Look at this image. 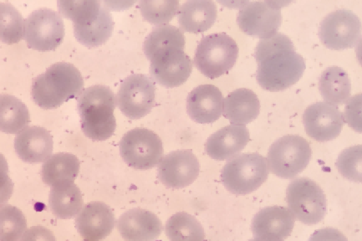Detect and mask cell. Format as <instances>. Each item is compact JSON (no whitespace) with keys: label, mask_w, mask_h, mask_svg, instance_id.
I'll return each instance as SVG.
<instances>
[{"label":"cell","mask_w":362,"mask_h":241,"mask_svg":"<svg viewBox=\"0 0 362 241\" xmlns=\"http://www.w3.org/2000/svg\"><path fill=\"white\" fill-rule=\"evenodd\" d=\"M117 230L126 241H154L161 235L163 224L153 212L132 208L119 218Z\"/></svg>","instance_id":"cell-18"},{"label":"cell","mask_w":362,"mask_h":241,"mask_svg":"<svg viewBox=\"0 0 362 241\" xmlns=\"http://www.w3.org/2000/svg\"><path fill=\"white\" fill-rule=\"evenodd\" d=\"M114 21L111 13L103 6L98 19L93 25L84 28L74 29L78 42L87 47H100L107 42L112 35Z\"/></svg>","instance_id":"cell-30"},{"label":"cell","mask_w":362,"mask_h":241,"mask_svg":"<svg viewBox=\"0 0 362 241\" xmlns=\"http://www.w3.org/2000/svg\"><path fill=\"white\" fill-rule=\"evenodd\" d=\"M83 204L81 190L73 182L52 186L50 189L49 208L59 219H73L81 211Z\"/></svg>","instance_id":"cell-24"},{"label":"cell","mask_w":362,"mask_h":241,"mask_svg":"<svg viewBox=\"0 0 362 241\" xmlns=\"http://www.w3.org/2000/svg\"><path fill=\"white\" fill-rule=\"evenodd\" d=\"M161 139L154 131L135 129L127 133L120 143V153L128 166L146 170L157 166L163 157Z\"/></svg>","instance_id":"cell-9"},{"label":"cell","mask_w":362,"mask_h":241,"mask_svg":"<svg viewBox=\"0 0 362 241\" xmlns=\"http://www.w3.org/2000/svg\"><path fill=\"white\" fill-rule=\"evenodd\" d=\"M76 227L86 241L102 240L114 229V213L103 202H90L86 204L77 216Z\"/></svg>","instance_id":"cell-16"},{"label":"cell","mask_w":362,"mask_h":241,"mask_svg":"<svg viewBox=\"0 0 362 241\" xmlns=\"http://www.w3.org/2000/svg\"><path fill=\"white\" fill-rule=\"evenodd\" d=\"M185 47V36L177 27L170 25L156 27L146 38L144 51L146 58L151 60L155 53L162 49Z\"/></svg>","instance_id":"cell-29"},{"label":"cell","mask_w":362,"mask_h":241,"mask_svg":"<svg viewBox=\"0 0 362 241\" xmlns=\"http://www.w3.org/2000/svg\"><path fill=\"white\" fill-rule=\"evenodd\" d=\"M311 155L313 150L304 138L298 135L284 136L269 149V170L279 178L294 179L308 166Z\"/></svg>","instance_id":"cell-5"},{"label":"cell","mask_w":362,"mask_h":241,"mask_svg":"<svg viewBox=\"0 0 362 241\" xmlns=\"http://www.w3.org/2000/svg\"><path fill=\"white\" fill-rule=\"evenodd\" d=\"M53 138L44 127H26L15 139V149L22 161L29 163L45 162L53 152Z\"/></svg>","instance_id":"cell-21"},{"label":"cell","mask_w":362,"mask_h":241,"mask_svg":"<svg viewBox=\"0 0 362 241\" xmlns=\"http://www.w3.org/2000/svg\"><path fill=\"white\" fill-rule=\"evenodd\" d=\"M286 198L295 219L305 225L318 224L327 213V196L322 189L308 178L293 180L288 186Z\"/></svg>","instance_id":"cell-7"},{"label":"cell","mask_w":362,"mask_h":241,"mask_svg":"<svg viewBox=\"0 0 362 241\" xmlns=\"http://www.w3.org/2000/svg\"><path fill=\"white\" fill-rule=\"evenodd\" d=\"M200 165L191 150H177L165 156L158 165V179L166 187L183 189L198 178Z\"/></svg>","instance_id":"cell-14"},{"label":"cell","mask_w":362,"mask_h":241,"mask_svg":"<svg viewBox=\"0 0 362 241\" xmlns=\"http://www.w3.org/2000/svg\"><path fill=\"white\" fill-rule=\"evenodd\" d=\"M336 165L340 174L353 182L362 180V146L346 148L339 155Z\"/></svg>","instance_id":"cell-35"},{"label":"cell","mask_w":362,"mask_h":241,"mask_svg":"<svg viewBox=\"0 0 362 241\" xmlns=\"http://www.w3.org/2000/svg\"><path fill=\"white\" fill-rule=\"evenodd\" d=\"M30 112L25 104L12 95H0V131L20 134L29 125Z\"/></svg>","instance_id":"cell-27"},{"label":"cell","mask_w":362,"mask_h":241,"mask_svg":"<svg viewBox=\"0 0 362 241\" xmlns=\"http://www.w3.org/2000/svg\"><path fill=\"white\" fill-rule=\"evenodd\" d=\"M25 20L11 3H0V40L8 45L17 44L24 37Z\"/></svg>","instance_id":"cell-32"},{"label":"cell","mask_w":362,"mask_h":241,"mask_svg":"<svg viewBox=\"0 0 362 241\" xmlns=\"http://www.w3.org/2000/svg\"><path fill=\"white\" fill-rule=\"evenodd\" d=\"M223 111V116L230 121L232 124L245 126L259 116V100L252 90L237 89L224 99Z\"/></svg>","instance_id":"cell-22"},{"label":"cell","mask_w":362,"mask_h":241,"mask_svg":"<svg viewBox=\"0 0 362 241\" xmlns=\"http://www.w3.org/2000/svg\"><path fill=\"white\" fill-rule=\"evenodd\" d=\"M269 176L267 159L259 153H243L224 165L222 183L229 192L246 195L258 189Z\"/></svg>","instance_id":"cell-4"},{"label":"cell","mask_w":362,"mask_h":241,"mask_svg":"<svg viewBox=\"0 0 362 241\" xmlns=\"http://www.w3.org/2000/svg\"><path fill=\"white\" fill-rule=\"evenodd\" d=\"M255 57L258 63L256 79L261 88L269 92L291 88L300 81L305 70L304 58L296 52L291 40L279 32L259 40Z\"/></svg>","instance_id":"cell-1"},{"label":"cell","mask_w":362,"mask_h":241,"mask_svg":"<svg viewBox=\"0 0 362 241\" xmlns=\"http://www.w3.org/2000/svg\"><path fill=\"white\" fill-rule=\"evenodd\" d=\"M156 98L155 85L146 75L127 77L119 89L116 102L120 110L131 119H140L152 111Z\"/></svg>","instance_id":"cell-12"},{"label":"cell","mask_w":362,"mask_h":241,"mask_svg":"<svg viewBox=\"0 0 362 241\" xmlns=\"http://www.w3.org/2000/svg\"><path fill=\"white\" fill-rule=\"evenodd\" d=\"M57 4L61 15L74 23V29L93 25L103 8L100 1H59Z\"/></svg>","instance_id":"cell-31"},{"label":"cell","mask_w":362,"mask_h":241,"mask_svg":"<svg viewBox=\"0 0 362 241\" xmlns=\"http://www.w3.org/2000/svg\"><path fill=\"white\" fill-rule=\"evenodd\" d=\"M319 90L325 102L336 107L343 105L351 95L350 76L341 67H329L320 77Z\"/></svg>","instance_id":"cell-25"},{"label":"cell","mask_w":362,"mask_h":241,"mask_svg":"<svg viewBox=\"0 0 362 241\" xmlns=\"http://www.w3.org/2000/svg\"><path fill=\"white\" fill-rule=\"evenodd\" d=\"M21 241H57V239L52 230L38 225L27 230Z\"/></svg>","instance_id":"cell-37"},{"label":"cell","mask_w":362,"mask_h":241,"mask_svg":"<svg viewBox=\"0 0 362 241\" xmlns=\"http://www.w3.org/2000/svg\"><path fill=\"white\" fill-rule=\"evenodd\" d=\"M13 193V184L8 176V166L6 158L0 153V206L6 204Z\"/></svg>","instance_id":"cell-36"},{"label":"cell","mask_w":362,"mask_h":241,"mask_svg":"<svg viewBox=\"0 0 362 241\" xmlns=\"http://www.w3.org/2000/svg\"><path fill=\"white\" fill-rule=\"evenodd\" d=\"M303 124L310 138L318 142H329L341 134L345 118L336 106L319 102L305 109Z\"/></svg>","instance_id":"cell-15"},{"label":"cell","mask_w":362,"mask_h":241,"mask_svg":"<svg viewBox=\"0 0 362 241\" xmlns=\"http://www.w3.org/2000/svg\"><path fill=\"white\" fill-rule=\"evenodd\" d=\"M296 219L288 208L272 206L263 208L252 221L255 238L285 240L294 229Z\"/></svg>","instance_id":"cell-17"},{"label":"cell","mask_w":362,"mask_h":241,"mask_svg":"<svg viewBox=\"0 0 362 241\" xmlns=\"http://www.w3.org/2000/svg\"><path fill=\"white\" fill-rule=\"evenodd\" d=\"M166 235L170 241H204V227L195 217L186 212H178L169 218Z\"/></svg>","instance_id":"cell-28"},{"label":"cell","mask_w":362,"mask_h":241,"mask_svg":"<svg viewBox=\"0 0 362 241\" xmlns=\"http://www.w3.org/2000/svg\"><path fill=\"white\" fill-rule=\"evenodd\" d=\"M223 101V95L217 86L202 85L189 94L187 111L198 124H213L222 115Z\"/></svg>","instance_id":"cell-19"},{"label":"cell","mask_w":362,"mask_h":241,"mask_svg":"<svg viewBox=\"0 0 362 241\" xmlns=\"http://www.w3.org/2000/svg\"><path fill=\"white\" fill-rule=\"evenodd\" d=\"M139 4L144 19L154 25L168 24L180 10L178 1H141Z\"/></svg>","instance_id":"cell-34"},{"label":"cell","mask_w":362,"mask_h":241,"mask_svg":"<svg viewBox=\"0 0 362 241\" xmlns=\"http://www.w3.org/2000/svg\"><path fill=\"white\" fill-rule=\"evenodd\" d=\"M65 37L61 15L48 8H40L25 20L24 38L27 45L39 52L54 51Z\"/></svg>","instance_id":"cell-8"},{"label":"cell","mask_w":362,"mask_h":241,"mask_svg":"<svg viewBox=\"0 0 362 241\" xmlns=\"http://www.w3.org/2000/svg\"><path fill=\"white\" fill-rule=\"evenodd\" d=\"M319 36L329 49L338 51L355 47L361 39L359 17L346 8L329 13L320 23Z\"/></svg>","instance_id":"cell-10"},{"label":"cell","mask_w":362,"mask_h":241,"mask_svg":"<svg viewBox=\"0 0 362 241\" xmlns=\"http://www.w3.org/2000/svg\"><path fill=\"white\" fill-rule=\"evenodd\" d=\"M308 241H348L342 232L334 228H325L316 230Z\"/></svg>","instance_id":"cell-38"},{"label":"cell","mask_w":362,"mask_h":241,"mask_svg":"<svg viewBox=\"0 0 362 241\" xmlns=\"http://www.w3.org/2000/svg\"><path fill=\"white\" fill-rule=\"evenodd\" d=\"M250 138V131L245 125H228L209 136L205 151L215 160H227L240 153L248 144Z\"/></svg>","instance_id":"cell-20"},{"label":"cell","mask_w":362,"mask_h":241,"mask_svg":"<svg viewBox=\"0 0 362 241\" xmlns=\"http://www.w3.org/2000/svg\"><path fill=\"white\" fill-rule=\"evenodd\" d=\"M248 241H282L279 240H274V239H265V238H254Z\"/></svg>","instance_id":"cell-39"},{"label":"cell","mask_w":362,"mask_h":241,"mask_svg":"<svg viewBox=\"0 0 362 241\" xmlns=\"http://www.w3.org/2000/svg\"><path fill=\"white\" fill-rule=\"evenodd\" d=\"M27 229L24 213L6 204L0 206V241H20Z\"/></svg>","instance_id":"cell-33"},{"label":"cell","mask_w":362,"mask_h":241,"mask_svg":"<svg viewBox=\"0 0 362 241\" xmlns=\"http://www.w3.org/2000/svg\"><path fill=\"white\" fill-rule=\"evenodd\" d=\"M80 161L74 154L59 153L44 163L41 177L45 184L52 186L74 182L80 171Z\"/></svg>","instance_id":"cell-26"},{"label":"cell","mask_w":362,"mask_h":241,"mask_svg":"<svg viewBox=\"0 0 362 241\" xmlns=\"http://www.w3.org/2000/svg\"><path fill=\"white\" fill-rule=\"evenodd\" d=\"M77 102L81 129L87 138L94 141L111 138L117 127L116 98L112 90L108 86H93L82 92Z\"/></svg>","instance_id":"cell-3"},{"label":"cell","mask_w":362,"mask_h":241,"mask_svg":"<svg viewBox=\"0 0 362 241\" xmlns=\"http://www.w3.org/2000/svg\"><path fill=\"white\" fill-rule=\"evenodd\" d=\"M284 4L276 1L245 3L238 13L237 23L246 35L261 40L276 34L282 23L281 8Z\"/></svg>","instance_id":"cell-11"},{"label":"cell","mask_w":362,"mask_h":241,"mask_svg":"<svg viewBox=\"0 0 362 241\" xmlns=\"http://www.w3.org/2000/svg\"><path fill=\"white\" fill-rule=\"evenodd\" d=\"M83 88L84 80L80 71L71 63L58 62L34 79L31 95L39 107L48 110L79 98Z\"/></svg>","instance_id":"cell-2"},{"label":"cell","mask_w":362,"mask_h":241,"mask_svg":"<svg viewBox=\"0 0 362 241\" xmlns=\"http://www.w3.org/2000/svg\"><path fill=\"white\" fill-rule=\"evenodd\" d=\"M238 57L235 40L226 33L212 34L202 40L197 47L194 64L202 74L215 79L231 70Z\"/></svg>","instance_id":"cell-6"},{"label":"cell","mask_w":362,"mask_h":241,"mask_svg":"<svg viewBox=\"0 0 362 241\" xmlns=\"http://www.w3.org/2000/svg\"><path fill=\"white\" fill-rule=\"evenodd\" d=\"M150 74L156 83L168 88L185 83L192 71V62L183 49H162L151 59Z\"/></svg>","instance_id":"cell-13"},{"label":"cell","mask_w":362,"mask_h":241,"mask_svg":"<svg viewBox=\"0 0 362 241\" xmlns=\"http://www.w3.org/2000/svg\"><path fill=\"white\" fill-rule=\"evenodd\" d=\"M217 6L213 1H189L178 12V23L183 31L202 33L212 27L217 19Z\"/></svg>","instance_id":"cell-23"}]
</instances>
